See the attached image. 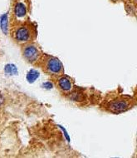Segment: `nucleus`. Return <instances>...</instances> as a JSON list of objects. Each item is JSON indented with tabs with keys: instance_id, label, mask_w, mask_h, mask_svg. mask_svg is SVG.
Wrapping results in <instances>:
<instances>
[{
	"instance_id": "1",
	"label": "nucleus",
	"mask_w": 137,
	"mask_h": 158,
	"mask_svg": "<svg viewBox=\"0 0 137 158\" xmlns=\"http://www.w3.org/2000/svg\"><path fill=\"white\" fill-rule=\"evenodd\" d=\"M45 69L49 74L60 75L63 72V66L60 61L56 57H47L45 63Z\"/></svg>"
},
{
	"instance_id": "2",
	"label": "nucleus",
	"mask_w": 137,
	"mask_h": 158,
	"mask_svg": "<svg viewBox=\"0 0 137 158\" xmlns=\"http://www.w3.org/2000/svg\"><path fill=\"white\" fill-rule=\"evenodd\" d=\"M41 52L39 51L38 47L33 44H29L23 48V57L25 59L31 63H35L36 61L38 60Z\"/></svg>"
},
{
	"instance_id": "3",
	"label": "nucleus",
	"mask_w": 137,
	"mask_h": 158,
	"mask_svg": "<svg viewBox=\"0 0 137 158\" xmlns=\"http://www.w3.org/2000/svg\"><path fill=\"white\" fill-rule=\"evenodd\" d=\"M14 38L19 43H27L32 38L31 28L25 25L21 26L18 28H17L16 32L14 33Z\"/></svg>"
},
{
	"instance_id": "4",
	"label": "nucleus",
	"mask_w": 137,
	"mask_h": 158,
	"mask_svg": "<svg viewBox=\"0 0 137 158\" xmlns=\"http://www.w3.org/2000/svg\"><path fill=\"white\" fill-rule=\"evenodd\" d=\"M109 109L111 112H115V113H119L126 111L130 108V102L124 99H118L112 101L109 104Z\"/></svg>"
},
{
	"instance_id": "5",
	"label": "nucleus",
	"mask_w": 137,
	"mask_h": 158,
	"mask_svg": "<svg viewBox=\"0 0 137 158\" xmlns=\"http://www.w3.org/2000/svg\"><path fill=\"white\" fill-rule=\"evenodd\" d=\"M58 87L61 90L64 92H69L72 88V84H71V80L66 77H62L58 80Z\"/></svg>"
},
{
	"instance_id": "6",
	"label": "nucleus",
	"mask_w": 137,
	"mask_h": 158,
	"mask_svg": "<svg viewBox=\"0 0 137 158\" xmlns=\"http://www.w3.org/2000/svg\"><path fill=\"white\" fill-rule=\"evenodd\" d=\"M14 14L18 18H19V19L24 18L26 16V14H27V8L24 5V3H17L16 5H15V8H14Z\"/></svg>"
},
{
	"instance_id": "7",
	"label": "nucleus",
	"mask_w": 137,
	"mask_h": 158,
	"mask_svg": "<svg viewBox=\"0 0 137 158\" xmlns=\"http://www.w3.org/2000/svg\"><path fill=\"white\" fill-rule=\"evenodd\" d=\"M1 29L3 31L4 34H8V16L7 14H4L1 18Z\"/></svg>"
},
{
	"instance_id": "8",
	"label": "nucleus",
	"mask_w": 137,
	"mask_h": 158,
	"mask_svg": "<svg viewBox=\"0 0 137 158\" xmlns=\"http://www.w3.org/2000/svg\"><path fill=\"white\" fill-rule=\"evenodd\" d=\"M39 77V73L38 71H36L34 69H32L29 71V73L27 75V81L29 82H33L36 79Z\"/></svg>"
},
{
	"instance_id": "9",
	"label": "nucleus",
	"mask_w": 137,
	"mask_h": 158,
	"mask_svg": "<svg viewBox=\"0 0 137 158\" xmlns=\"http://www.w3.org/2000/svg\"><path fill=\"white\" fill-rule=\"evenodd\" d=\"M5 73L9 75H17L18 74V69L14 64H8L5 67Z\"/></svg>"
},
{
	"instance_id": "10",
	"label": "nucleus",
	"mask_w": 137,
	"mask_h": 158,
	"mask_svg": "<svg viewBox=\"0 0 137 158\" xmlns=\"http://www.w3.org/2000/svg\"><path fill=\"white\" fill-rule=\"evenodd\" d=\"M45 88H47V89H50V88H52V84L50 82H45V83H43V85H42Z\"/></svg>"
}]
</instances>
